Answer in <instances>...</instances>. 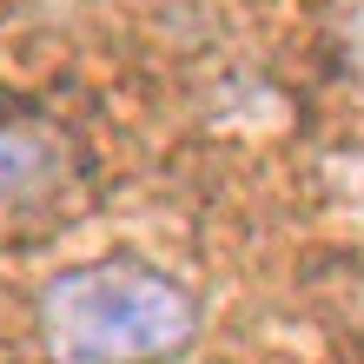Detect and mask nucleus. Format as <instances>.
I'll return each instance as SVG.
<instances>
[{"instance_id": "obj_1", "label": "nucleus", "mask_w": 364, "mask_h": 364, "mask_svg": "<svg viewBox=\"0 0 364 364\" xmlns=\"http://www.w3.org/2000/svg\"><path fill=\"white\" fill-rule=\"evenodd\" d=\"M40 338L53 364H173L199 338V298L139 259H93L47 278Z\"/></svg>"}, {"instance_id": "obj_2", "label": "nucleus", "mask_w": 364, "mask_h": 364, "mask_svg": "<svg viewBox=\"0 0 364 364\" xmlns=\"http://www.w3.org/2000/svg\"><path fill=\"white\" fill-rule=\"evenodd\" d=\"M60 139L47 126H0V192L7 199H27V192L60 179Z\"/></svg>"}]
</instances>
